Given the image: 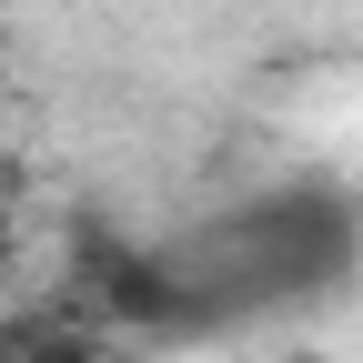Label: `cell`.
<instances>
[{
  "label": "cell",
  "instance_id": "cell-1",
  "mask_svg": "<svg viewBox=\"0 0 363 363\" xmlns=\"http://www.w3.org/2000/svg\"><path fill=\"white\" fill-rule=\"evenodd\" d=\"M21 233H30V192H21V172L0 162V272L21 262Z\"/></svg>",
  "mask_w": 363,
  "mask_h": 363
}]
</instances>
